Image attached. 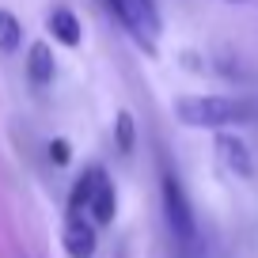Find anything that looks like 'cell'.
Returning a JSON list of instances; mask_svg holds the SVG:
<instances>
[{"label":"cell","mask_w":258,"mask_h":258,"mask_svg":"<svg viewBox=\"0 0 258 258\" xmlns=\"http://www.w3.org/2000/svg\"><path fill=\"white\" fill-rule=\"evenodd\" d=\"M53 49L46 46V42H34L31 49H27V76H31L34 88H46V84H53Z\"/></svg>","instance_id":"8"},{"label":"cell","mask_w":258,"mask_h":258,"mask_svg":"<svg viewBox=\"0 0 258 258\" xmlns=\"http://www.w3.org/2000/svg\"><path fill=\"white\" fill-rule=\"evenodd\" d=\"M95 247H99L95 224L84 217H69V224H64V250H69V258H91Z\"/></svg>","instance_id":"3"},{"label":"cell","mask_w":258,"mask_h":258,"mask_svg":"<svg viewBox=\"0 0 258 258\" xmlns=\"http://www.w3.org/2000/svg\"><path fill=\"white\" fill-rule=\"evenodd\" d=\"M106 178V171L99 167H88L80 178H76V186H73V194H69V217H84V209L91 205V198H95V190H99V182Z\"/></svg>","instance_id":"7"},{"label":"cell","mask_w":258,"mask_h":258,"mask_svg":"<svg viewBox=\"0 0 258 258\" xmlns=\"http://www.w3.org/2000/svg\"><path fill=\"white\" fill-rule=\"evenodd\" d=\"M23 42V23L16 19V12L0 8V53H16Z\"/></svg>","instance_id":"10"},{"label":"cell","mask_w":258,"mask_h":258,"mask_svg":"<svg viewBox=\"0 0 258 258\" xmlns=\"http://www.w3.org/2000/svg\"><path fill=\"white\" fill-rule=\"evenodd\" d=\"M250 103L232 95H182L175 99V118L182 125L194 129H228L239 125V121H250Z\"/></svg>","instance_id":"1"},{"label":"cell","mask_w":258,"mask_h":258,"mask_svg":"<svg viewBox=\"0 0 258 258\" xmlns=\"http://www.w3.org/2000/svg\"><path fill=\"white\" fill-rule=\"evenodd\" d=\"M114 137H118V152H133L137 133H133V114L129 110H121L118 118H114Z\"/></svg>","instance_id":"12"},{"label":"cell","mask_w":258,"mask_h":258,"mask_svg":"<svg viewBox=\"0 0 258 258\" xmlns=\"http://www.w3.org/2000/svg\"><path fill=\"white\" fill-rule=\"evenodd\" d=\"M160 194H163V217H167V228H171L175 247L182 250L186 258H198V220H194L190 198H186L182 182H178V175H175L171 167L163 171Z\"/></svg>","instance_id":"2"},{"label":"cell","mask_w":258,"mask_h":258,"mask_svg":"<svg viewBox=\"0 0 258 258\" xmlns=\"http://www.w3.org/2000/svg\"><path fill=\"white\" fill-rule=\"evenodd\" d=\"M217 156H220V163H224L232 175H239V178L254 175V163H250L247 145H243L239 137H232V133H220V137H217Z\"/></svg>","instance_id":"5"},{"label":"cell","mask_w":258,"mask_h":258,"mask_svg":"<svg viewBox=\"0 0 258 258\" xmlns=\"http://www.w3.org/2000/svg\"><path fill=\"white\" fill-rule=\"evenodd\" d=\"M46 27H49V34H53V42H61V46H69V49H76L80 38H84V27H80V19H76V12L64 8V4H57L46 16Z\"/></svg>","instance_id":"6"},{"label":"cell","mask_w":258,"mask_h":258,"mask_svg":"<svg viewBox=\"0 0 258 258\" xmlns=\"http://www.w3.org/2000/svg\"><path fill=\"white\" fill-rule=\"evenodd\" d=\"M49 160H53L57 167H64V163L73 160V148H69V141H61V137L49 141Z\"/></svg>","instance_id":"13"},{"label":"cell","mask_w":258,"mask_h":258,"mask_svg":"<svg viewBox=\"0 0 258 258\" xmlns=\"http://www.w3.org/2000/svg\"><path fill=\"white\" fill-rule=\"evenodd\" d=\"M125 4H129V16H133V23H137L148 53H156V38H160V31H163L160 4H156V0H125Z\"/></svg>","instance_id":"4"},{"label":"cell","mask_w":258,"mask_h":258,"mask_svg":"<svg viewBox=\"0 0 258 258\" xmlns=\"http://www.w3.org/2000/svg\"><path fill=\"white\" fill-rule=\"evenodd\" d=\"M103 4H106V12H110V16L129 31V38H133V42H137V46L148 53V46H145V38H141V31H137V23H133V16H129V4H125V0H103Z\"/></svg>","instance_id":"11"},{"label":"cell","mask_w":258,"mask_h":258,"mask_svg":"<svg viewBox=\"0 0 258 258\" xmlns=\"http://www.w3.org/2000/svg\"><path fill=\"white\" fill-rule=\"evenodd\" d=\"M88 209H91V220H95V224H110L114 220V213H118V194H114L110 178L99 182V190H95V198H91Z\"/></svg>","instance_id":"9"}]
</instances>
